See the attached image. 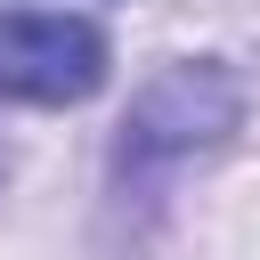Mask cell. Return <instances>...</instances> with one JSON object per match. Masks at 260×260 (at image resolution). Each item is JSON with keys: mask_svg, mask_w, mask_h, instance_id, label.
<instances>
[{"mask_svg": "<svg viewBox=\"0 0 260 260\" xmlns=\"http://www.w3.org/2000/svg\"><path fill=\"white\" fill-rule=\"evenodd\" d=\"M106 81V32L81 16L0 8V98L16 106H81Z\"/></svg>", "mask_w": 260, "mask_h": 260, "instance_id": "1", "label": "cell"}, {"mask_svg": "<svg viewBox=\"0 0 260 260\" xmlns=\"http://www.w3.org/2000/svg\"><path fill=\"white\" fill-rule=\"evenodd\" d=\"M236 114H244V98H236V81H228L219 65H171V73L138 98V114H130V162L203 146V138L236 130Z\"/></svg>", "mask_w": 260, "mask_h": 260, "instance_id": "2", "label": "cell"}]
</instances>
